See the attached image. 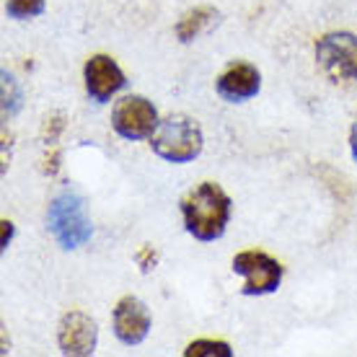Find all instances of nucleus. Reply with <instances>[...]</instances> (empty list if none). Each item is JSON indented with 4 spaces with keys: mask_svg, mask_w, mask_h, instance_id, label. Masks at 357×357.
<instances>
[{
    "mask_svg": "<svg viewBox=\"0 0 357 357\" xmlns=\"http://www.w3.org/2000/svg\"><path fill=\"white\" fill-rule=\"evenodd\" d=\"M137 261H140V267H143V272H148V269L155 264V251H153V246H145L143 251H140V257H137Z\"/></svg>",
    "mask_w": 357,
    "mask_h": 357,
    "instance_id": "15",
    "label": "nucleus"
},
{
    "mask_svg": "<svg viewBox=\"0 0 357 357\" xmlns=\"http://www.w3.org/2000/svg\"><path fill=\"white\" fill-rule=\"evenodd\" d=\"M6 13L10 18H18V21L34 18L39 13H45V0H8L6 3Z\"/></svg>",
    "mask_w": 357,
    "mask_h": 357,
    "instance_id": "13",
    "label": "nucleus"
},
{
    "mask_svg": "<svg viewBox=\"0 0 357 357\" xmlns=\"http://www.w3.org/2000/svg\"><path fill=\"white\" fill-rule=\"evenodd\" d=\"M261 86V75L259 70L249 63H233L228 65L220 78H218V93L225 98V101H243V98H251L259 93Z\"/></svg>",
    "mask_w": 357,
    "mask_h": 357,
    "instance_id": "10",
    "label": "nucleus"
},
{
    "mask_svg": "<svg viewBox=\"0 0 357 357\" xmlns=\"http://www.w3.org/2000/svg\"><path fill=\"white\" fill-rule=\"evenodd\" d=\"M181 215L184 228L199 241H215L225 233V225L231 220V197L223 187L213 181H202L199 187L189 189L181 197Z\"/></svg>",
    "mask_w": 357,
    "mask_h": 357,
    "instance_id": "1",
    "label": "nucleus"
},
{
    "mask_svg": "<svg viewBox=\"0 0 357 357\" xmlns=\"http://www.w3.org/2000/svg\"><path fill=\"white\" fill-rule=\"evenodd\" d=\"M47 223L63 249H78L91 238V220L86 215V205L81 197L70 192L60 195L50 205Z\"/></svg>",
    "mask_w": 357,
    "mask_h": 357,
    "instance_id": "3",
    "label": "nucleus"
},
{
    "mask_svg": "<svg viewBox=\"0 0 357 357\" xmlns=\"http://www.w3.org/2000/svg\"><path fill=\"white\" fill-rule=\"evenodd\" d=\"M233 272L243 275V295H267L275 293L282 282V264L272 259L267 251L246 249L233 257Z\"/></svg>",
    "mask_w": 357,
    "mask_h": 357,
    "instance_id": "5",
    "label": "nucleus"
},
{
    "mask_svg": "<svg viewBox=\"0 0 357 357\" xmlns=\"http://www.w3.org/2000/svg\"><path fill=\"white\" fill-rule=\"evenodd\" d=\"M319 68L329 81H355L357 78V36L347 31H334L319 39L316 45Z\"/></svg>",
    "mask_w": 357,
    "mask_h": 357,
    "instance_id": "4",
    "label": "nucleus"
},
{
    "mask_svg": "<svg viewBox=\"0 0 357 357\" xmlns=\"http://www.w3.org/2000/svg\"><path fill=\"white\" fill-rule=\"evenodd\" d=\"M215 18H218V10L210 8V6L189 10V13H184L181 21L176 24V36L181 39V42H192V39H197V36L213 24Z\"/></svg>",
    "mask_w": 357,
    "mask_h": 357,
    "instance_id": "11",
    "label": "nucleus"
},
{
    "mask_svg": "<svg viewBox=\"0 0 357 357\" xmlns=\"http://www.w3.org/2000/svg\"><path fill=\"white\" fill-rule=\"evenodd\" d=\"M349 145H352V158L357 163V125L352 127V135H349Z\"/></svg>",
    "mask_w": 357,
    "mask_h": 357,
    "instance_id": "17",
    "label": "nucleus"
},
{
    "mask_svg": "<svg viewBox=\"0 0 357 357\" xmlns=\"http://www.w3.org/2000/svg\"><path fill=\"white\" fill-rule=\"evenodd\" d=\"M187 357H231L233 349L225 342H213V340H197L184 349Z\"/></svg>",
    "mask_w": 357,
    "mask_h": 357,
    "instance_id": "12",
    "label": "nucleus"
},
{
    "mask_svg": "<svg viewBox=\"0 0 357 357\" xmlns=\"http://www.w3.org/2000/svg\"><path fill=\"white\" fill-rule=\"evenodd\" d=\"M57 342H60V352L73 357H86L96 352L98 329L96 321L86 316L83 311H70L63 316L60 331H57Z\"/></svg>",
    "mask_w": 357,
    "mask_h": 357,
    "instance_id": "7",
    "label": "nucleus"
},
{
    "mask_svg": "<svg viewBox=\"0 0 357 357\" xmlns=\"http://www.w3.org/2000/svg\"><path fill=\"white\" fill-rule=\"evenodd\" d=\"M151 331V313L145 308L143 301L132 295L122 298L114 308V334L125 344H140Z\"/></svg>",
    "mask_w": 357,
    "mask_h": 357,
    "instance_id": "9",
    "label": "nucleus"
},
{
    "mask_svg": "<svg viewBox=\"0 0 357 357\" xmlns=\"http://www.w3.org/2000/svg\"><path fill=\"white\" fill-rule=\"evenodd\" d=\"M10 238H13V223L3 220V241H0V246H3V249H8Z\"/></svg>",
    "mask_w": 357,
    "mask_h": 357,
    "instance_id": "16",
    "label": "nucleus"
},
{
    "mask_svg": "<svg viewBox=\"0 0 357 357\" xmlns=\"http://www.w3.org/2000/svg\"><path fill=\"white\" fill-rule=\"evenodd\" d=\"M153 153L169 163L195 161L202 153V130L192 116L171 114L166 116L153 135Z\"/></svg>",
    "mask_w": 357,
    "mask_h": 357,
    "instance_id": "2",
    "label": "nucleus"
},
{
    "mask_svg": "<svg viewBox=\"0 0 357 357\" xmlns=\"http://www.w3.org/2000/svg\"><path fill=\"white\" fill-rule=\"evenodd\" d=\"M158 112L148 98L143 96H125L116 101L114 114H112V127L119 137L125 140H145L153 137L158 130Z\"/></svg>",
    "mask_w": 357,
    "mask_h": 357,
    "instance_id": "6",
    "label": "nucleus"
},
{
    "mask_svg": "<svg viewBox=\"0 0 357 357\" xmlns=\"http://www.w3.org/2000/svg\"><path fill=\"white\" fill-rule=\"evenodd\" d=\"M125 86V73L119 70L116 60H112L109 54H93L86 63V91H89V96L93 101L104 104L114 93H119Z\"/></svg>",
    "mask_w": 357,
    "mask_h": 357,
    "instance_id": "8",
    "label": "nucleus"
},
{
    "mask_svg": "<svg viewBox=\"0 0 357 357\" xmlns=\"http://www.w3.org/2000/svg\"><path fill=\"white\" fill-rule=\"evenodd\" d=\"M18 104H21V93L16 89V81L8 73H3V109H6V114H16Z\"/></svg>",
    "mask_w": 357,
    "mask_h": 357,
    "instance_id": "14",
    "label": "nucleus"
}]
</instances>
